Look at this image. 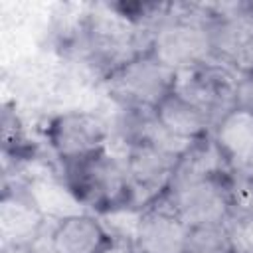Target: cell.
Listing matches in <instances>:
<instances>
[{"label": "cell", "instance_id": "obj_1", "mask_svg": "<svg viewBox=\"0 0 253 253\" xmlns=\"http://www.w3.org/2000/svg\"><path fill=\"white\" fill-rule=\"evenodd\" d=\"M211 14L196 6H166L146 24L148 53L180 73L211 61Z\"/></svg>", "mask_w": 253, "mask_h": 253}, {"label": "cell", "instance_id": "obj_2", "mask_svg": "<svg viewBox=\"0 0 253 253\" xmlns=\"http://www.w3.org/2000/svg\"><path fill=\"white\" fill-rule=\"evenodd\" d=\"M67 188L79 204L93 208L95 215L130 206V188L125 156L109 146L85 160L65 164Z\"/></svg>", "mask_w": 253, "mask_h": 253}, {"label": "cell", "instance_id": "obj_3", "mask_svg": "<svg viewBox=\"0 0 253 253\" xmlns=\"http://www.w3.org/2000/svg\"><path fill=\"white\" fill-rule=\"evenodd\" d=\"M105 81L117 105L154 111L174 91L176 71L146 51L115 69Z\"/></svg>", "mask_w": 253, "mask_h": 253}, {"label": "cell", "instance_id": "obj_4", "mask_svg": "<svg viewBox=\"0 0 253 253\" xmlns=\"http://www.w3.org/2000/svg\"><path fill=\"white\" fill-rule=\"evenodd\" d=\"M239 75L217 61L176 73L174 93L204 111L215 125L225 113L235 109V91Z\"/></svg>", "mask_w": 253, "mask_h": 253}, {"label": "cell", "instance_id": "obj_5", "mask_svg": "<svg viewBox=\"0 0 253 253\" xmlns=\"http://www.w3.org/2000/svg\"><path fill=\"white\" fill-rule=\"evenodd\" d=\"M188 227L225 223L233 213L229 178H208L172 188L162 200Z\"/></svg>", "mask_w": 253, "mask_h": 253}, {"label": "cell", "instance_id": "obj_6", "mask_svg": "<svg viewBox=\"0 0 253 253\" xmlns=\"http://www.w3.org/2000/svg\"><path fill=\"white\" fill-rule=\"evenodd\" d=\"M49 144L63 164L85 160L109 146V123L91 111H67L51 119Z\"/></svg>", "mask_w": 253, "mask_h": 253}, {"label": "cell", "instance_id": "obj_7", "mask_svg": "<svg viewBox=\"0 0 253 253\" xmlns=\"http://www.w3.org/2000/svg\"><path fill=\"white\" fill-rule=\"evenodd\" d=\"M211 14V59L239 77L253 71V22L247 4L215 6Z\"/></svg>", "mask_w": 253, "mask_h": 253}, {"label": "cell", "instance_id": "obj_8", "mask_svg": "<svg viewBox=\"0 0 253 253\" xmlns=\"http://www.w3.org/2000/svg\"><path fill=\"white\" fill-rule=\"evenodd\" d=\"M178 158L146 142L134 144L125 152L130 206L146 210L158 204L170 190Z\"/></svg>", "mask_w": 253, "mask_h": 253}, {"label": "cell", "instance_id": "obj_9", "mask_svg": "<svg viewBox=\"0 0 253 253\" xmlns=\"http://www.w3.org/2000/svg\"><path fill=\"white\" fill-rule=\"evenodd\" d=\"M190 227L162 202L142 211L134 247L136 253H184Z\"/></svg>", "mask_w": 253, "mask_h": 253}, {"label": "cell", "instance_id": "obj_10", "mask_svg": "<svg viewBox=\"0 0 253 253\" xmlns=\"http://www.w3.org/2000/svg\"><path fill=\"white\" fill-rule=\"evenodd\" d=\"M49 217L38 208L26 190L4 192L0 206V227L4 245L30 247Z\"/></svg>", "mask_w": 253, "mask_h": 253}, {"label": "cell", "instance_id": "obj_11", "mask_svg": "<svg viewBox=\"0 0 253 253\" xmlns=\"http://www.w3.org/2000/svg\"><path fill=\"white\" fill-rule=\"evenodd\" d=\"M107 241L109 235L101 219L93 213L79 211L51 219V253H99Z\"/></svg>", "mask_w": 253, "mask_h": 253}, {"label": "cell", "instance_id": "obj_12", "mask_svg": "<svg viewBox=\"0 0 253 253\" xmlns=\"http://www.w3.org/2000/svg\"><path fill=\"white\" fill-rule=\"evenodd\" d=\"M211 140L237 172L253 154V113L245 109H231L211 128Z\"/></svg>", "mask_w": 253, "mask_h": 253}, {"label": "cell", "instance_id": "obj_13", "mask_svg": "<svg viewBox=\"0 0 253 253\" xmlns=\"http://www.w3.org/2000/svg\"><path fill=\"white\" fill-rule=\"evenodd\" d=\"M154 117L170 134L186 142L208 138L213 128V123L204 111H200L174 91L154 109Z\"/></svg>", "mask_w": 253, "mask_h": 253}, {"label": "cell", "instance_id": "obj_14", "mask_svg": "<svg viewBox=\"0 0 253 253\" xmlns=\"http://www.w3.org/2000/svg\"><path fill=\"white\" fill-rule=\"evenodd\" d=\"M229 170L233 172L231 164L221 154V150L215 146L211 136H208V138H202V140L194 142L178 158L170 190L178 188V186H184V184H190V182H198V180L227 176Z\"/></svg>", "mask_w": 253, "mask_h": 253}, {"label": "cell", "instance_id": "obj_15", "mask_svg": "<svg viewBox=\"0 0 253 253\" xmlns=\"http://www.w3.org/2000/svg\"><path fill=\"white\" fill-rule=\"evenodd\" d=\"M184 253H233L225 223L190 227Z\"/></svg>", "mask_w": 253, "mask_h": 253}, {"label": "cell", "instance_id": "obj_16", "mask_svg": "<svg viewBox=\"0 0 253 253\" xmlns=\"http://www.w3.org/2000/svg\"><path fill=\"white\" fill-rule=\"evenodd\" d=\"M225 229L233 253H253V217L245 213H231L225 219Z\"/></svg>", "mask_w": 253, "mask_h": 253}, {"label": "cell", "instance_id": "obj_17", "mask_svg": "<svg viewBox=\"0 0 253 253\" xmlns=\"http://www.w3.org/2000/svg\"><path fill=\"white\" fill-rule=\"evenodd\" d=\"M235 107L253 113V71L239 77L235 91Z\"/></svg>", "mask_w": 253, "mask_h": 253}, {"label": "cell", "instance_id": "obj_18", "mask_svg": "<svg viewBox=\"0 0 253 253\" xmlns=\"http://www.w3.org/2000/svg\"><path fill=\"white\" fill-rule=\"evenodd\" d=\"M99 253H136L134 241L130 239H121V237H109L105 247Z\"/></svg>", "mask_w": 253, "mask_h": 253}, {"label": "cell", "instance_id": "obj_19", "mask_svg": "<svg viewBox=\"0 0 253 253\" xmlns=\"http://www.w3.org/2000/svg\"><path fill=\"white\" fill-rule=\"evenodd\" d=\"M247 16L251 18V22H253V2L251 4H247Z\"/></svg>", "mask_w": 253, "mask_h": 253}]
</instances>
